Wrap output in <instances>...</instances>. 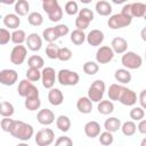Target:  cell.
<instances>
[{
    "mask_svg": "<svg viewBox=\"0 0 146 146\" xmlns=\"http://www.w3.org/2000/svg\"><path fill=\"white\" fill-rule=\"evenodd\" d=\"M9 133L13 137H15V138H17L22 141H27L33 136L34 129L31 124H29L26 122L14 120V122L11 124V128L9 130Z\"/></svg>",
    "mask_w": 146,
    "mask_h": 146,
    "instance_id": "1",
    "label": "cell"
},
{
    "mask_svg": "<svg viewBox=\"0 0 146 146\" xmlns=\"http://www.w3.org/2000/svg\"><path fill=\"white\" fill-rule=\"evenodd\" d=\"M105 92V82L103 80H95L91 86L88 89V98L91 100V103H99L103 100Z\"/></svg>",
    "mask_w": 146,
    "mask_h": 146,
    "instance_id": "2",
    "label": "cell"
},
{
    "mask_svg": "<svg viewBox=\"0 0 146 146\" xmlns=\"http://www.w3.org/2000/svg\"><path fill=\"white\" fill-rule=\"evenodd\" d=\"M121 63L127 70H137L141 66L143 58L133 51H125L122 55Z\"/></svg>",
    "mask_w": 146,
    "mask_h": 146,
    "instance_id": "3",
    "label": "cell"
},
{
    "mask_svg": "<svg viewBox=\"0 0 146 146\" xmlns=\"http://www.w3.org/2000/svg\"><path fill=\"white\" fill-rule=\"evenodd\" d=\"M57 80L62 86H75L80 81V76L74 71L63 68L57 73Z\"/></svg>",
    "mask_w": 146,
    "mask_h": 146,
    "instance_id": "4",
    "label": "cell"
},
{
    "mask_svg": "<svg viewBox=\"0 0 146 146\" xmlns=\"http://www.w3.org/2000/svg\"><path fill=\"white\" fill-rule=\"evenodd\" d=\"M17 91H18V95H19L21 97H24V98L39 96V90H38V88H36L31 81H29L27 79H24V80H22V81L18 83Z\"/></svg>",
    "mask_w": 146,
    "mask_h": 146,
    "instance_id": "5",
    "label": "cell"
},
{
    "mask_svg": "<svg viewBox=\"0 0 146 146\" xmlns=\"http://www.w3.org/2000/svg\"><path fill=\"white\" fill-rule=\"evenodd\" d=\"M131 22H132V18L131 17L124 16V15H122L120 13V14L112 15L108 18V21H107V25L112 30H117V29H122V27L129 26L131 24Z\"/></svg>",
    "mask_w": 146,
    "mask_h": 146,
    "instance_id": "6",
    "label": "cell"
},
{
    "mask_svg": "<svg viewBox=\"0 0 146 146\" xmlns=\"http://www.w3.org/2000/svg\"><path fill=\"white\" fill-rule=\"evenodd\" d=\"M55 140V132L50 128L41 129L35 135V143L38 146H50Z\"/></svg>",
    "mask_w": 146,
    "mask_h": 146,
    "instance_id": "7",
    "label": "cell"
},
{
    "mask_svg": "<svg viewBox=\"0 0 146 146\" xmlns=\"http://www.w3.org/2000/svg\"><path fill=\"white\" fill-rule=\"evenodd\" d=\"M27 55V49L25 46L22 44H17L11 49L10 52V62L14 65H21L24 63L25 58Z\"/></svg>",
    "mask_w": 146,
    "mask_h": 146,
    "instance_id": "8",
    "label": "cell"
},
{
    "mask_svg": "<svg viewBox=\"0 0 146 146\" xmlns=\"http://www.w3.org/2000/svg\"><path fill=\"white\" fill-rule=\"evenodd\" d=\"M41 81L42 86L46 89L54 88L55 81H56V72L52 67H44L41 71Z\"/></svg>",
    "mask_w": 146,
    "mask_h": 146,
    "instance_id": "9",
    "label": "cell"
},
{
    "mask_svg": "<svg viewBox=\"0 0 146 146\" xmlns=\"http://www.w3.org/2000/svg\"><path fill=\"white\" fill-rule=\"evenodd\" d=\"M114 57V52L110 46H102L96 52V60L98 64H107Z\"/></svg>",
    "mask_w": 146,
    "mask_h": 146,
    "instance_id": "10",
    "label": "cell"
},
{
    "mask_svg": "<svg viewBox=\"0 0 146 146\" xmlns=\"http://www.w3.org/2000/svg\"><path fill=\"white\" fill-rule=\"evenodd\" d=\"M117 102H120L124 106H132L137 103V94L133 90L123 86V89L121 91V95H120Z\"/></svg>",
    "mask_w": 146,
    "mask_h": 146,
    "instance_id": "11",
    "label": "cell"
},
{
    "mask_svg": "<svg viewBox=\"0 0 146 146\" xmlns=\"http://www.w3.org/2000/svg\"><path fill=\"white\" fill-rule=\"evenodd\" d=\"M18 73L13 68H5L0 71V83L3 86H13L17 82Z\"/></svg>",
    "mask_w": 146,
    "mask_h": 146,
    "instance_id": "12",
    "label": "cell"
},
{
    "mask_svg": "<svg viewBox=\"0 0 146 146\" xmlns=\"http://www.w3.org/2000/svg\"><path fill=\"white\" fill-rule=\"evenodd\" d=\"M36 120L42 125H49L55 121V113L49 108H42L38 112Z\"/></svg>",
    "mask_w": 146,
    "mask_h": 146,
    "instance_id": "13",
    "label": "cell"
},
{
    "mask_svg": "<svg viewBox=\"0 0 146 146\" xmlns=\"http://www.w3.org/2000/svg\"><path fill=\"white\" fill-rule=\"evenodd\" d=\"M86 40L87 42L92 46V47H97L99 44H102V42L104 41V33L100 30H91L87 35H86Z\"/></svg>",
    "mask_w": 146,
    "mask_h": 146,
    "instance_id": "14",
    "label": "cell"
},
{
    "mask_svg": "<svg viewBox=\"0 0 146 146\" xmlns=\"http://www.w3.org/2000/svg\"><path fill=\"white\" fill-rule=\"evenodd\" d=\"M111 48L114 54H124L128 49V41L122 36H116L112 40Z\"/></svg>",
    "mask_w": 146,
    "mask_h": 146,
    "instance_id": "15",
    "label": "cell"
},
{
    "mask_svg": "<svg viewBox=\"0 0 146 146\" xmlns=\"http://www.w3.org/2000/svg\"><path fill=\"white\" fill-rule=\"evenodd\" d=\"M26 46L32 51H38L41 49L42 46V39L38 33H31L26 36Z\"/></svg>",
    "mask_w": 146,
    "mask_h": 146,
    "instance_id": "16",
    "label": "cell"
},
{
    "mask_svg": "<svg viewBox=\"0 0 146 146\" xmlns=\"http://www.w3.org/2000/svg\"><path fill=\"white\" fill-rule=\"evenodd\" d=\"M48 100L54 106H59L64 102V95L58 88H51L48 92Z\"/></svg>",
    "mask_w": 146,
    "mask_h": 146,
    "instance_id": "17",
    "label": "cell"
},
{
    "mask_svg": "<svg viewBox=\"0 0 146 146\" xmlns=\"http://www.w3.org/2000/svg\"><path fill=\"white\" fill-rule=\"evenodd\" d=\"M84 133L89 138L98 137L100 133V124L97 121H89L84 124Z\"/></svg>",
    "mask_w": 146,
    "mask_h": 146,
    "instance_id": "18",
    "label": "cell"
},
{
    "mask_svg": "<svg viewBox=\"0 0 146 146\" xmlns=\"http://www.w3.org/2000/svg\"><path fill=\"white\" fill-rule=\"evenodd\" d=\"M76 108L82 114H89L92 110V103L88 97H80L76 102Z\"/></svg>",
    "mask_w": 146,
    "mask_h": 146,
    "instance_id": "19",
    "label": "cell"
},
{
    "mask_svg": "<svg viewBox=\"0 0 146 146\" xmlns=\"http://www.w3.org/2000/svg\"><path fill=\"white\" fill-rule=\"evenodd\" d=\"M3 25L11 30H17L21 25V18L16 14H7L3 17Z\"/></svg>",
    "mask_w": 146,
    "mask_h": 146,
    "instance_id": "20",
    "label": "cell"
},
{
    "mask_svg": "<svg viewBox=\"0 0 146 146\" xmlns=\"http://www.w3.org/2000/svg\"><path fill=\"white\" fill-rule=\"evenodd\" d=\"M95 9L100 16H110L112 14V5L105 0H99L98 2H96Z\"/></svg>",
    "mask_w": 146,
    "mask_h": 146,
    "instance_id": "21",
    "label": "cell"
},
{
    "mask_svg": "<svg viewBox=\"0 0 146 146\" xmlns=\"http://www.w3.org/2000/svg\"><path fill=\"white\" fill-rule=\"evenodd\" d=\"M130 13H131V17H144L146 14V5L143 2H133L130 3Z\"/></svg>",
    "mask_w": 146,
    "mask_h": 146,
    "instance_id": "22",
    "label": "cell"
},
{
    "mask_svg": "<svg viewBox=\"0 0 146 146\" xmlns=\"http://www.w3.org/2000/svg\"><path fill=\"white\" fill-rule=\"evenodd\" d=\"M114 78L117 82H120L122 84H125V83H129L131 81V73L127 68H119V70L115 71Z\"/></svg>",
    "mask_w": 146,
    "mask_h": 146,
    "instance_id": "23",
    "label": "cell"
},
{
    "mask_svg": "<svg viewBox=\"0 0 146 146\" xmlns=\"http://www.w3.org/2000/svg\"><path fill=\"white\" fill-rule=\"evenodd\" d=\"M104 128L106 129V131L113 133V132L117 131L119 129H121V121H120V119L114 117V116L108 117L104 122Z\"/></svg>",
    "mask_w": 146,
    "mask_h": 146,
    "instance_id": "24",
    "label": "cell"
},
{
    "mask_svg": "<svg viewBox=\"0 0 146 146\" xmlns=\"http://www.w3.org/2000/svg\"><path fill=\"white\" fill-rule=\"evenodd\" d=\"M30 11V5L26 0H18L15 2V13L17 16H26Z\"/></svg>",
    "mask_w": 146,
    "mask_h": 146,
    "instance_id": "25",
    "label": "cell"
},
{
    "mask_svg": "<svg viewBox=\"0 0 146 146\" xmlns=\"http://www.w3.org/2000/svg\"><path fill=\"white\" fill-rule=\"evenodd\" d=\"M97 110L103 115H108L114 111V104L112 100H100L97 105Z\"/></svg>",
    "mask_w": 146,
    "mask_h": 146,
    "instance_id": "26",
    "label": "cell"
},
{
    "mask_svg": "<svg viewBox=\"0 0 146 146\" xmlns=\"http://www.w3.org/2000/svg\"><path fill=\"white\" fill-rule=\"evenodd\" d=\"M56 125L62 132H67L71 129V120L66 115H59L56 119Z\"/></svg>",
    "mask_w": 146,
    "mask_h": 146,
    "instance_id": "27",
    "label": "cell"
},
{
    "mask_svg": "<svg viewBox=\"0 0 146 146\" xmlns=\"http://www.w3.org/2000/svg\"><path fill=\"white\" fill-rule=\"evenodd\" d=\"M10 40L17 46V44H22L23 42L26 41V33L23 30H14L13 33H10Z\"/></svg>",
    "mask_w": 146,
    "mask_h": 146,
    "instance_id": "28",
    "label": "cell"
},
{
    "mask_svg": "<svg viewBox=\"0 0 146 146\" xmlns=\"http://www.w3.org/2000/svg\"><path fill=\"white\" fill-rule=\"evenodd\" d=\"M123 89V86L122 84H117V83H113L108 88V97L111 100H119V97L121 95V91Z\"/></svg>",
    "mask_w": 146,
    "mask_h": 146,
    "instance_id": "29",
    "label": "cell"
},
{
    "mask_svg": "<svg viewBox=\"0 0 146 146\" xmlns=\"http://www.w3.org/2000/svg\"><path fill=\"white\" fill-rule=\"evenodd\" d=\"M15 112L14 105L9 102H1L0 103V115L3 117H10Z\"/></svg>",
    "mask_w": 146,
    "mask_h": 146,
    "instance_id": "30",
    "label": "cell"
},
{
    "mask_svg": "<svg viewBox=\"0 0 146 146\" xmlns=\"http://www.w3.org/2000/svg\"><path fill=\"white\" fill-rule=\"evenodd\" d=\"M27 65L30 68H36V70H40L43 67L44 65V60L41 56L39 55H33L31 56L29 59H27Z\"/></svg>",
    "mask_w": 146,
    "mask_h": 146,
    "instance_id": "31",
    "label": "cell"
},
{
    "mask_svg": "<svg viewBox=\"0 0 146 146\" xmlns=\"http://www.w3.org/2000/svg\"><path fill=\"white\" fill-rule=\"evenodd\" d=\"M24 105H25V107L29 111H36L41 106V100H40L39 96H36V97H29V98H25Z\"/></svg>",
    "mask_w": 146,
    "mask_h": 146,
    "instance_id": "32",
    "label": "cell"
},
{
    "mask_svg": "<svg viewBox=\"0 0 146 146\" xmlns=\"http://www.w3.org/2000/svg\"><path fill=\"white\" fill-rule=\"evenodd\" d=\"M121 130L123 135L125 136H133L137 131V125L133 121H125L123 124H121Z\"/></svg>",
    "mask_w": 146,
    "mask_h": 146,
    "instance_id": "33",
    "label": "cell"
},
{
    "mask_svg": "<svg viewBox=\"0 0 146 146\" xmlns=\"http://www.w3.org/2000/svg\"><path fill=\"white\" fill-rule=\"evenodd\" d=\"M42 36H43V39H44L47 42H49V43H54V42L59 38L58 34H57V32H56V30H55V27H48V29L43 30Z\"/></svg>",
    "mask_w": 146,
    "mask_h": 146,
    "instance_id": "34",
    "label": "cell"
},
{
    "mask_svg": "<svg viewBox=\"0 0 146 146\" xmlns=\"http://www.w3.org/2000/svg\"><path fill=\"white\" fill-rule=\"evenodd\" d=\"M71 41L76 44V46H80L82 44L84 41H86V34L83 31H80V30H74L71 32Z\"/></svg>",
    "mask_w": 146,
    "mask_h": 146,
    "instance_id": "35",
    "label": "cell"
},
{
    "mask_svg": "<svg viewBox=\"0 0 146 146\" xmlns=\"http://www.w3.org/2000/svg\"><path fill=\"white\" fill-rule=\"evenodd\" d=\"M27 21L32 26H40L43 23V17L38 11H32L27 16Z\"/></svg>",
    "mask_w": 146,
    "mask_h": 146,
    "instance_id": "36",
    "label": "cell"
},
{
    "mask_svg": "<svg viewBox=\"0 0 146 146\" xmlns=\"http://www.w3.org/2000/svg\"><path fill=\"white\" fill-rule=\"evenodd\" d=\"M99 70V66L96 62H92V60H89V62H86L83 64V72L88 75H95Z\"/></svg>",
    "mask_w": 146,
    "mask_h": 146,
    "instance_id": "37",
    "label": "cell"
},
{
    "mask_svg": "<svg viewBox=\"0 0 146 146\" xmlns=\"http://www.w3.org/2000/svg\"><path fill=\"white\" fill-rule=\"evenodd\" d=\"M58 7H59V3L57 0H43L42 1V8L48 15L51 14L54 10H56Z\"/></svg>",
    "mask_w": 146,
    "mask_h": 146,
    "instance_id": "38",
    "label": "cell"
},
{
    "mask_svg": "<svg viewBox=\"0 0 146 146\" xmlns=\"http://www.w3.org/2000/svg\"><path fill=\"white\" fill-rule=\"evenodd\" d=\"M129 115L132 119V121H140L145 116V111L140 106H137V107H133V108L130 110Z\"/></svg>",
    "mask_w": 146,
    "mask_h": 146,
    "instance_id": "39",
    "label": "cell"
},
{
    "mask_svg": "<svg viewBox=\"0 0 146 146\" xmlns=\"http://www.w3.org/2000/svg\"><path fill=\"white\" fill-rule=\"evenodd\" d=\"M99 143L103 145V146H110L113 144V135L112 132H108V131H104L102 133H99Z\"/></svg>",
    "mask_w": 146,
    "mask_h": 146,
    "instance_id": "40",
    "label": "cell"
},
{
    "mask_svg": "<svg viewBox=\"0 0 146 146\" xmlns=\"http://www.w3.org/2000/svg\"><path fill=\"white\" fill-rule=\"evenodd\" d=\"M58 51H59V47H58L56 43H49V44L46 47V55H47L50 59H57Z\"/></svg>",
    "mask_w": 146,
    "mask_h": 146,
    "instance_id": "41",
    "label": "cell"
},
{
    "mask_svg": "<svg viewBox=\"0 0 146 146\" xmlns=\"http://www.w3.org/2000/svg\"><path fill=\"white\" fill-rule=\"evenodd\" d=\"M26 79L31 82H36L41 79V71L36 68H30L26 71Z\"/></svg>",
    "mask_w": 146,
    "mask_h": 146,
    "instance_id": "42",
    "label": "cell"
},
{
    "mask_svg": "<svg viewBox=\"0 0 146 146\" xmlns=\"http://www.w3.org/2000/svg\"><path fill=\"white\" fill-rule=\"evenodd\" d=\"M72 51L70 48L67 47H64V48H59V51H58V56H57V59L62 60V62H67L72 58Z\"/></svg>",
    "mask_w": 146,
    "mask_h": 146,
    "instance_id": "43",
    "label": "cell"
},
{
    "mask_svg": "<svg viewBox=\"0 0 146 146\" xmlns=\"http://www.w3.org/2000/svg\"><path fill=\"white\" fill-rule=\"evenodd\" d=\"M64 10L67 15L70 16H73L75 14L79 13V7H78V3L75 1H67L65 3V7H64Z\"/></svg>",
    "mask_w": 146,
    "mask_h": 146,
    "instance_id": "44",
    "label": "cell"
},
{
    "mask_svg": "<svg viewBox=\"0 0 146 146\" xmlns=\"http://www.w3.org/2000/svg\"><path fill=\"white\" fill-rule=\"evenodd\" d=\"M78 16L81 17V18H83V19H86V21H88V22H91L94 19V13L89 8H82V9H80Z\"/></svg>",
    "mask_w": 146,
    "mask_h": 146,
    "instance_id": "45",
    "label": "cell"
},
{
    "mask_svg": "<svg viewBox=\"0 0 146 146\" xmlns=\"http://www.w3.org/2000/svg\"><path fill=\"white\" fill-rule=\"evenodd\" d=\"M62 17H63V9H62L60 6H59L56 10H54L51 14L48 15V18H49L51 22H59V21L62 19Z\"/></svg>",
    "mask_w": 146,
    "mask_h": 146,
    "instance_id": "46",
    "label": "cell"
},
{
    "mask_svg": "<svg viewBox=\"0 0 146 146\" xmlns=\"http://www.w3.org/2000/svg\"><path fill=\"white\" fill-rule=\"evenodd\" d=\"M55 146H73V141L70 137L62 136V137L57 138V140L55 143Z\"/></svg>",
    "mask_w": 146,
    "mask_h": 146,
    "instance_id": "47",
    "label": "cell"
},
{
    "mask_svg": "<svg viewBox=\"0 0 146 146\" xmlns=\"http://www.w3.org/2000/svg\"><path fill=\"white\" fill-rule=\"evenodd\" d=\"M10 41V33L7 29H0V46L7 44Z\"/></svg>",
    "mask_w": 146,
    "mask_h": 146,
    "instance_id": "48",
    "label": "cell"
},
{
    "mask_svg": "<svg viewBox=\"0 0 146 146\" xmlns=\"http://www.w3.org/2000/svg\"><path fill=\"white\" fill-rule=\"evenodd\" d=\"M89 24H90V22H88V21H86V19H83V18H81V17H79V16L75 18V26H76V30L84 31V30L89 26Z\"/></svg>",
    "mask_w": 146,
    "mask_h": 146,
    "instance_id": "49",
    "label": "cell"
},
{
    "mask_svg": "<svg viewBox=\"0 0 146 146\" xmlns=\"http://www.w3.org/2000/svg\"><path fill=\"white\" fill-rule=\"evenodd\" d=\"M13 122H14V120H13V119H10V117H3V119L1 120V122H0L1 129H2L3 131H6V132H9V130H10V128H11Z\"/></svg>",
    "mask_w": 146,
    "mask_h": 146,
    "instance_id": "50",
    "label": "cell"
},
{
    "mask_svg": "<svg viewBox=\"0 0 146 146\" xmlns=\"http://www.w3.org/2000/svg\"><path fill=\"white\" fill-rule=\"evenodd\" d=\"M55 30H56V32H57V34H58L59 38H60V36H65V35L70 32L68 26L65 25V24H58V25H56V26H55Z\"/></svg>",
    "mask_w": 146,
    "mask_h": 146,
    "instance_id": "51",
    "label": "cell"
},
{
    "mask_svg": "<svg viewBox=\"0 0 146 146\" xmlns=\"http://www.w3.org/2000/svg\"><path fill=\"white\" fill-rule=\"evenodd\" d=\"M139 103H140V107L141 108H146V90L143 89L140 91V95H139Z\"/></svg>",
    "mask_w": 146,
    "mask_h": 146,
    "instance_id": "52",
    "label": "cell"
},
{
    "mask_svg": "<svg viewBox=\"0 0 146 146\" xmlns=\"http://www.w3.org/2000/svg\"><path fill=\"white\" fill-rule=\"evenodd\" d=\"M137 130L141 133V135H145L146 133V120L143 119L139 121V124L137 125Z\"/></svg>",
    "mask_w": 146,
    "mask_h": 146,
    "instance_id": "53",
    "label": "cell"
},
{
    "mask_svg": "<svg viewBox=\"0 0 146 146\" xmlns=\"http://www.w3.org/2000/svg\"><path fill=\"white\" fill-rule=\"evenodd\" d=\"M140 146H146V138H144V139L141 140V143H140Z\"/></svg>",
    "mask_w": 146,
    "mask_h": 146,
    "instance_id": "54",
    "label": "cell"
},
{
    "mask_svg": "<svg viewBox=\"0 0 146 146\" xmlns=\"http://www.w3.org/2000/svg\"><path fill=\"white\" fill-rule=\"evenodd\" d=\"M141 36H143V40H146V38H145V29L141 31Z\"/></svg>",
    "mask_w": 146,
    "mask_h": 146,
    "instance_id": "55",
    "label": "cell"
},
{
    "mask_svg": "<svg viewBox=\"0 0 146 146\" xmlns=\"http://www.w3.org/2000/svg\"><path fill=\"white\" fill-rule=\"evenodd\" d=\"M16 146H29L26 143H21V144H17Z\"/></svg>",
    "mask_w": 146,
    "mask_h": 146,
    "instance_id": "56",
    "label": "cell"
}]
</instances>
